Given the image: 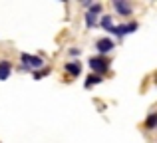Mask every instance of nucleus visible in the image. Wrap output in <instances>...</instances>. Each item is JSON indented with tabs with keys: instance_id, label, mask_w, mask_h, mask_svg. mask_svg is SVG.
<instances>
[{
	"instance_id": "obj_13",
	"label": "nucleus",
	"mask_w": 157,
	"mask_h": 143,
	"mask_svg": "<svg viewBox=\"0 0 157 143\" xmlns=\"http://www.w3.org/2000/svg\"><path fill=\"white\" fill-rule=\"evenodd\" d=\"M48 73H50V70H48V68H46V70H40V72L34 73V80H40L42 76H48Z\"/></svg>"
},
{
	"instance_id": "obj_3",
	"label": "nucleus",
	"mask_w": 157,
	"mask_h": 143,
	"mask_svg": "<svg viewBox=\"0 0 157 143\" xmlns=\"http://www.w3.org/2000/svg\"><path fill=\"white\" fill-rule=\"evenodd\" d=\"M137 30V22H129V24H119V26H113L111 28V34L115 36H125V34H131V32Z\"/></svg>"
},
{
	"instance_id": "obj_10",
	"label": "nucleus",
	"mask_w": 157,
	"mask_h": 143,
	"mask_svg": "<svg viewBox=\"0 0 157 143\" xmlns=\"http://www.w3.org/2000/svg\"><path fill=\"white\" fill-rule=\"evenodd\" d=\"M101 28L107 30V32L113 28V20H111V16H101Z\"/></svg>"
},
{
	"instance_id": "obj_7",
	"label": "nucleus",
	"mask_w": 157,
	"mask_h": 143,
	"mask_svg": "<svg viewBox=\"0 0 157 143\" xmlns=\"http://www.w3.org/2000/svg\"><path fill=\"white\" fill-rule=\"evenodd\" d=\"M113 8H115V10H117L121 16H129V14H131V6H129L127 2H121V0H115V2H113Z\"/></svg>"
},
{
	"instance_id": "obj_14",
	"label": "nucleus",
	"mask_w": 157,
	"mask_h": 143,
	"mask_svg": "<svg viewBox=\"0 0 157 143\" xmlns=\"http://www.w3.org/2000/svg\"><path fill=\"white\" fill-rule=\"evenodd\" d=\"M80 48H72V50H70V56H80Z\"/></svg>"
},
{
	"instance_id": "obj_9",
	"label": "nucleus",
	"mask_w": 157,
	"mask_h": 143,
	"mask_svg": "<svg viewBox=\"0 0 157 143\" xmlns=\"http://www.w3.org/2000/svg\"><path fill=\"white\" fill-rule=\"evenodd\" d=\"M101 81V76H96V73H90L88 77H86V88H92V84H100Z\"/></svg>"
},
{
	"instance_id": "obj_6",
	"label": "nucleus",
	"mask_w": 157,
	"mask_h": 143,
	"mask_svg": "<svg viewBox=\"0 0 157 143\" xmlns=\"http://www.w3.org/2000/svg\"><path fill=\"white\" fill-rule=\"evenodd\" d=\"M64 70L68 72L70 76L78 77V76H80V73H82V64H80V62H68V64H66V66H64Z\"/></svg>"
},
{
	"instance_id": "obj_4",
	"label": "nucleus",
	"mask_w": 157,
	"mask_h": 143,
	"mask_svg": "<svg viewBox=\"0 0 157 143\" xmlns=\"http://www.w3.org/2000/svg\"><path fill=\"white\" fill-rule=\"evenodd\" d=\"M20 60H22V64H26V68H42L44 66V60L40 58V56H32V54H22L20 56Z\"/></svg>"
},
{
	"instance_id": "obj_8",
	"label": "nucleus",
	"mask_w": 157,
	"mask_h": 143,
	"mask_svg": "<svg viewBox=\"0 0 157 143\" xmlns=\"http://www.w3.org/2000/svg\"><path fill=\"white\" fill-rule=\"evenodd\" d=\"M155 127H157V113H149V117H147V121H145V129L153 131Z\"/></svg>"
},
{
	"instance_id": "obj_11",
	"label": "nucleus",
	"mask_w": 157,
	"mask_h": 143,
	"mask_svg": "<svg viewBox=\"0 0 157 143\" xmlns=\"http://www.w3.org/2000/svg\"><path fill=\"white\" fill-rule=\"evenodd\" d=\"M86 26H88V28L96 26V16H94V14H90V12L86 14Z\"/></svg>"
},
{
	"instance_id": "obj_5",
	"label": "nucleus",
	"mask_w": 157,
	"mask_h": 143,
	"mask_svg": "<svg viewBox=\"0 0 157 143\" xmlns=\"http://www.w3.org/2000/svg\"><path fill=\"white\" fill-rule=\"evenodd\" d=\"M10 72H12V62L2 60V62H0V81H6L8 77H10Z\"/></svg>"
},
{
	"instance_id": "obj_1",
	"label": "nucleus",
	"mask_w": 157,
	"mask_h": 143,
	"mask_svg": "<svg viewBox=\"0 0 157 143\" xmlns=\"http://www.w3.org/2000/svg\"><path fill=\"white\" fill-rule=\"evenodd\" d=\"M88 64H90V68L94 70V73H96V76H104V73L109 70V62H107L104 56H96V58L92 56Z\"/></svg>"
},
{
	"instance_id": "obj_12",
	"label": "nucleus",
	"mask_w": 157,
	"mask_h": 143,
	"mask_svg": "<svg viewBox=\"0 0 157 143\" xmlns=\"http://www.w3.org/2000/svg\"><path fill=\"white\" fill-rule=\"evenodd\" d=\"M100 12H101V4H94V6H90V14L98 16Z\"/></svg>"
},
{
	"instance_id": "obj_2",
	"label": "nucleus",
	"mask_w": 157,
	"mask_h": 143,
	"mask_svg": "<svg viewBox=\"0 0 157 143\" xmlns=\"http://www.w3.org/2000/svg\"><path fill=\"white\" fill-rule=\"evenodd\" d=\"M115 48V42L111 38H100L96 42V50L100 52V56H105V54H109L111 50Z\"/></svg>"
}]
</instances>
